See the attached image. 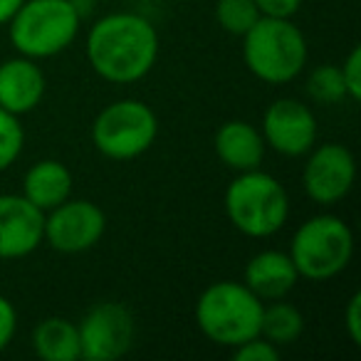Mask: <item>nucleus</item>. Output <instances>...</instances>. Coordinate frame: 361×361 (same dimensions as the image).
Segmentation results:
<instances>
[{
  "instance_id": "1",
  "label": "nucleus",
  "mask_w": 361,
  "mask_h": 361,
  "mask_svg": "<svg viewBox=\"0 0 361 361\" xmlns=\"http://www.w3.org/2000/svg\"><path fill=\"white\" fill-rule=\"evenodd\" d=\"M159 57V32L139 13H109L87 32V60L111 85L144 80Z\"/></svg>"
},
{
  "instance_id": "2",
  "label": "nucleus",
  "mask_w": 361,
  "mask_h": 361,
  "mask_svg": "<svg viewBox=\"0 0 361 361\" xmlns=\"http://www.w3.org/2000/svg\"><path fill=\"white\" fill-rule=\"evenodd\" d=\"M310 57L307 37L292 18L262 16L243 35V60L247 70L267 85H287L302 75Z\"/></svg>"
},
{
  "instance_id": "3",
  "label": "nucleus",
  "mask_w": 361,
  "mask_h": 361,
  "mask_svg": "<svg viewBox=\"0 0 361 361\" xmlns=\"http://www.w3.org/2000/svg\"><path fill=\"white\" fill-rule=\"evenodd\" d=\"M262 300L255 297L243 282H213L201 292L196 302V324L213 344L235 349L243 341L260 334Z\"/></svg>"
},
{
  "instance_id": "4",
  "label": "nucleus",
  "mask_w": 361,
  "mask_h": 361,
  "mask_svg": "<svg viewBox=\"0 0 361 361\" xmlns=\"http://www.w3.org/2000/svg\"><path fill=\"white\" fill-rule=\"evenodd\" d=\"M226 213L238 233L270 238L290 218V196L272 173L262 169L243 171L226 191Z\"/></svg>"
},
{
  "instance_id": "5",
  "label": "nucleus",
  "mask_w": 361,
  "mask_h": 361,
  "mask_svg": "<svg viewBox=\"0 0 361 361\" xmlns=\"http://www.w3.org/2000/svg\"><path fill=\"white\" fill-rule=\"evenodd\" d=\"M80 25L82 18L72 0H23L8 23V35L18 55L47 60L77 40Z\"/></svg>"
},
{
  "instance_id": "6",
  "label": "nucleus",
  "mask_w": 361,
  "mask_h": 361,
  "mask_svg": "<svg viewBox=\"0 0 361 361\" xmlns=\"http://www.w3.org/2000/svg\"><path fill=\"white\" fill-rule=\"evenodd\" d=\"M354 255V233L331 213H319L295 231L290 243V257L300 277L324 282L344 272Z\"/></svg>"
},
{
  "instance_id": "7",
  "label": "nucleus",
  "mask_w": 361,
  "mask_h": 361,
  "mask_svg": "<svg viewBox=\"0 0 361 361\" xmlns=\"http://www.w3.org/2000/svg\"><path fill=\"white\" fill-rule=\"evenodd\" d=\"M159 134L154 109L139 99H116L97 114L92 144L104 159L131 161L146 154Z\"/></svg>"
},
{
  "instance_id": "8",
  "label": "nucleus",
  "mask_w": 361,
  "mask_h": 361,
  "mask_svg": "<svg viewBox=\"0 0 361 361\" xmlns=\"http://www.w3.org/2000/svg\"><path fill=\"white\" fill-rule=\"evenodd\" d=\"M80 331V351L87 361H116L134 344V317L121 302H97L87 310Z\"/></svg>"
},
{
  "instance_id": "9",
  "label": "nucleus",
  "mask_w": 361,
  "mask_h": 361,
  "mask_svg": "<svg viewBox=\"0 0 361 361\" xmlns=\"http://www.w3.org/2000/svg\"><path fill=\"white\" fill-rule=\"evenodd\" d=\"M307 164L302 169V186L317 206H336L349 196L356 180V161L346 146L322 144L307 151Z\"/></svg>"
},
{
  "instance_id": "10",
  "label": "nucleus",
  "mask_w": 361,
  "mask_h": 361,
  "mask_svg": "<svg viewBox=\"0 0 361 361\" xmlns=\"http://www.w3.org/2000/svg\"><path fill=\"white\" fill-rule=\"evenodd\" d=\"M106 216L97 203L85 198H67L45 213V240L52 250L77 255L87 252L102 240Z\"/></svg>"
},
{
  "instance_id": "11",
  "label": "nucleus",
  "mask_w": 361,
  "mask_h": 361,
  "mask_svg": "<svg viewBox=\"0 0 361 361\" xmlns=\"http://www.w3.org/2000/svg\"><path fill=\"white\" fill-rule=\"evenodd\" d=\"M260 134L265 139V146H270L272 151L297 159L317 144L319 126L310 106L302 104L300 99L285 97V99L272 102L265 109Z\"/></svg>"
},
{
  "instance_id": "12",
  "label": "nucleus",
  "mask_w": 361,
  "mask_h": 361,
  "mask_svg": "<svg viewBox=\"0 0 361 361\" xmlns=\"http://www.w3.org/2000/svg\"><path fill=\"white\" fill-rule=\"evenodd\" d=\"M45 243V213L23 193H0V260H20Z\"/></svg>"
},
{
  "instance_id": "13",
  "label": "nucleus",
  "mask_w": 361,
  "mask_h": 361,
  "mask_svg": "<svg viewBox=\"0 0 361 361\" xmlns=\"http://www.w3.org/2000/svg\"><path fill=\"white\" fill-rule=\"evenodd\" d=\"M45 90L47 80L37 60L18 55L0 62V109L16 116L30 114L42 102Z\"/></svg>"
},
{
  "instance_id": "14",
  "label": "nucleus",
  "mask_w": 361,
  "mask_h": 361,
  "mask_svg": "<svg viewBox=\"0 0 361 361\" xmlns=\"http://www.w3.org/2000/svg\"><path fill=\"white\" fill-rule=\"evenodd\" d=\"M297 280H300V272L290 252L282 250H262L252 255L243 275V285L262 302L285 300L295 290Z\"/></svg>"
},
{
  "instance_id": "15",
  "label": "nucleus",
  "mask_w": 361,
  "mask_h": 361,
  "mask_svg": "<svg viewBox=\"0 0 361 361\" xmlns=\"http://www.w3.org/2000/svg\"><path fill=\"white\" fill-rule=\"evenodd\" d=\"M213 149L228 169L243 173V171L260 169L267 146L257 126L243 119H231L218 126L213 136Z\"/></svg>"
},
{
  "instance_id": "16",
  "label": "nucleus",
  "mask_w": 361,
  "mask_h": 361,
  "mask_svg": "<svg viewBox=\"0 0 361 361\" xmlns=\"http://www.w3.org/2000/svg\"><path fill=\"white\" fill-rule=\"evenodd\" d=\"M23 196L42 213L52 211L72 196L70 169L57 159H42L32 164L23 176Z\"/></svg>"
},
{
  "instance_id": "17",
  "label": "nucleus",
  "mask_w": 361,
  "mask_h": 361,
  "mask_svg": "<svg viewBox=\"0 0 361 361\" xmlns=\"http://www.w3.org/2000/svg\"><path fill=\"white\" fill-rule=\"evenodd\" d=\"M32 349L45 361H80V331L65 317H47L32 329Z\"/></svg>"
},
{
  "instance_id": "18",
  "label": "nucleus",
  "mask_w": 361,
  "mask_h": 361,
  "mask_svg": "<svg viewBox=\"0 0 361 361\" xmlns=\"http://www.w3.org/2000/svg\"><path fill=\"white\" fill-rule=\"evenodd\" d=\"M305 331V314L295 305L282 300H272V305L262 307L260 336L272 341L275 346H290Z\"/></svg>"
},
{
  "instance_id": "19",
  "label": "nucleus",
  "mask_w": 361,
  "mask_h": 361,
  "mask_svg": "<svg viewBox=\"0 0 361 361\" xmlns=\"http://www.w3.org/2000/svg\"><path fill=\"white\" fill-rule=\"evenodd\" d=\"M260 18V11L252 0H218L216 3V23L228 35L243 37Z\"/></svg>"
},
{
  "instance_id": "20",
  "label": "nucleus",
  "mask_w": 361,
  "mask_h": 361,
  "mask_svg": "<svg viewBox=\"0 0 361 361\" xmlns=\"http://www.w3.org/2000/svg\"><path fill=\"white\" fill-rule=\"evenodd\" d=\"M307 94L317 102V104H339L346 99L344 82H341V72L336 65H319L310 72L307 77Z\"/></svg>"
},
{
  "instance_id": "21",
  "label": "nucleus",
  "mask_w": 361,
  "mask_h": 361,
  "mask_svg": "<svg viewBox=\"0 0 361 361\" xmlns=\"http://www.w3.org/2000/svg\"><path fill=\"white\" fill-rule=\"evenodd\" d=\"M25 146V129L20 119L11 111L0 109V171L11 169L23 154Z\"/></svg>"
},
{
  "instance_id": "22",
  "label": "nucleus",
  "mask_w": 361,
  "mask_h": 361,
  "mask_svg": "<svg viewBox=\"0 0 361 361\" xmlns=\"http://www.w3.org/2000/svg\"><path fill=\"white\" fill-rule=\"evenodd\" d=\"M233 359L235 361H277L280 359V346L267 341L265 336H252V339L243 341L240 346L233 349Z\"/></svg>"
},
{
  "instance_id": "23",
  "label": "nucleus",
  "mask_w": 361,
  "mask_h": 361,
  "mask_svg": "<svg viewBox=\"0 0 361 361\" xmlns=\"http://www.w3.org/2000/svg\"><path fill=\"white\" fill-rule=\"evenodd\" d=\"M341 82H344L346 99L359 102L361 99V47H351V52L346 55L344 65L339 67Z\"/></svg>"
},
{
  "instance_id": "24",
  "label": "nucleus",
  "mask_w": 361,
  "mask_h": 361,
  "mask_svg": "<svg viewBox=\"0 0 361 361\" xmlns=\"http://www.w3.org/2000/svg\"><path fill=\"white\" fill-rule=\"evenodd\" d=\"M16 331H18V312L6 295H0V351H6L11 346Z\"/></svg>"
},
{
  "instance_id": "25",
  "label": "nucleus",
  "mask_w": 361,
  "mask_h": 361,
  "mask_svg": "<svg viewBox=\"0 0 361 361\" xmlns=\"http://www.w3.org/2000/svg\"><path fill=\"white\" fill-rule=\"evenodd\" d=\"M344 329L354 346H361V292H354L344 310Z\"/></svg>"
},
{
  "instance_id": "26",
  "label": "nucleus",
  "mask_w": 361,
  "mask_h": 361,
  "mask_svg": "<svg viewBox=\"0 0 361 361\" xmlns=\"http://www.w3.org/2000/svg\"><path fill=\"white\" fill-rule=\"evenodd\" d=\"M265 18H292L300 11L302 0H252Z\"/></svg>"
},
{
  "instance_id": "27",
  "label": "nucleus",
  "mask_w": 361,
  "mask_h": 361,
  "mask_svg": "<svg viewBox=\"0 0 361 361\" xmlns=\"http://www.w3.org/2000/svg\"><path fill=\"white\" fill-rule=\"evenodd\" d=\"M23 6V0H0V27L8 25L16 11Z\"/></svg>"
}]
</instances>
